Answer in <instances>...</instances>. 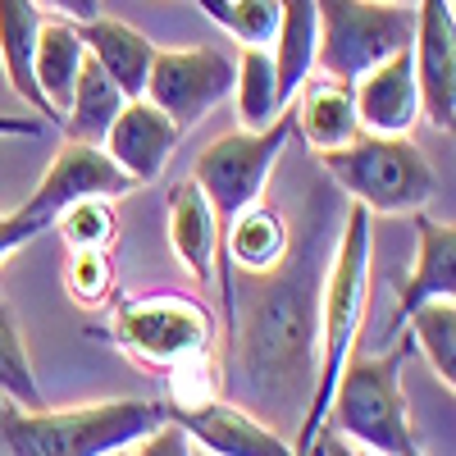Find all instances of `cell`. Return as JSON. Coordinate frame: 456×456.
Instances as JSON below:
<instances>
[{
    "instance_id": "1",
    "label": "cell",
    "mask_w": 456,
    "mask_h": 456,
    "mask_svg": "<svg viewBox=\"0 0 456 456\" xmlns=\"http://www.w3.org/2000/svg\"><path fill=\"white\" fill-rule=\"evenodd\" d=\"M274 279L256 288L238 320V342H233V374H238V402L265 420V411L274 415L279 429L283 420L301 425L315 388V365H320V292L297 265L270 270ZM292 443V438H288Z\"/></svg>"
},
{
    "instance_id": "2",
    "label": "cell",
    "mask_w": 456,
    "mask_h": 456,
    "mask_svg": "<svg viewBox=\"0 0 456 456\" xmlns=\"http://www.w3.org/2000/svg\"><path fill=\"white\" fill-rule=\"evenodd\" d=\"M365 301H370V210L352 206L342 219L338 247L329 256V274L320 288V365H315V388L306 402V415L292 434V447L306 456L324 429V415L338 388V374L356 352V333L365 324Z\"/></svg>"
},
{
    "instance_id": "3",
    "label": "cell",
    "mask_w": 456,
    "mask_h": 456,
    "mask_svg": "<svg viewBox=\"0 0 456 456\" xmlns=\"http://www.w3.org/2000/svg\"><path fill=\"white\" fill-rule=\"evenodd\" d=\"M169 420L165 402L110 397L87 406H0V452L5 456H114L156 434Z\"/></svg>"
},
{
    "instance_id": "4",
    "label": "cell",
    "mask_w": 456,
    "mask_h": 456,
    "mask_svg": "<svg viewBox=\"0 0 456 456\" xmlns=\"http://www.w3.org/2000/svg\"><path fill=\"white\" fill-rule=\"evenodd\" d=\"M402 361L406 338L393 352H352L338 374L324 434L352 443L365 456H425L402 397Z\"/></svg>"
},
{
    "instance_id": "5",
    "label": "cell",
    "mask_w": 456,
    "mask_h": 456,
    "mask_svg": "<svg viewBox=\"0 0 456 456\" xmlns=\"http://www.w3.org/2000/svg\"><path fill=\"white\" fill-rule=\"evenodd\" d=\"M320 165L329 178L352 197V206L370 215H415L434 197V165L411 137H374L361 133L356 142L320 151Z\"/></svg>"
},
{
    "instance_id": "6",
    "label": "cell",
    "mask_w": 456,
    "mask_h": 456,
    "mask_svg": "<svg viewBox=\"0 0 456 456\" xmlns=\"http://www.w3.org/2000/svg\"><path fill=\"white\" fill-rule=\"evenodd\" d=\"M315 64L333 83H356L379 60L406 51L415 37V10L402 0H315Z\"/></svg>"
},
{
    "instance_id": "7",
    "label": "cell",
    "mask_w": 456,
    "mask_h": 456,
    "mask_svg": "<svg viewBox=\"0 0 456 456\" xmlns=\"http://www.w3.org/2000/svg\"><path fill=\"white\" fill-rule=\"evenodd\" d=\"M288 137H292V110H283L279 119L270 128H260V133H247V128L242 133H224L197 156L192 183L206 192L219 228H228L247 206L260 201V192H265V183H270Z\"/></svg>"
},
{
    "instance_id": "8",
    "label": "cell",
    "mask_w": 456,
    "mask_h": 456,
    "mask_svg": "<svg viewBox=\"0 0 456 456\" xmlns=\"http://www.w3.org/2000/svg\"><path fill=\"white\" fill-rule=\"evenodd\" d=\"M110 333L124 352H133L146 365H178L187 356L210 352V311L197 297L183 292H142V297H124L119 311L110 320Z\"/></svg>"
},
{
    "instance_id": "9",
    "label": "cell",
    "mask_w": 456,
    "mask_h": 456,
    "mask_svg": "<svg viewBox=\"0 0 456 456\" xmlns=\"http://www.w3.org/2000/svg\"><path fill=\"white\" fill-rule=\"evenodd\" d=\"M228 92H233V55H224L219 46L156 51L151 60L146 101L174 119L178 133L197 128L219 101H228Z\"/></svg>"
},
{
    "instance_id": "10",
    "label": "cell",
    "mask_w": 456,
    "mask_h": 456,
    "mask_svg": "<svg viewBox=\"0 0 456 456\" xmlns=\"http://www.w3.org/2000/svg\"><path fill=\"white\" fill-rule=\"evenodd\" d=\"M128 192H137L133 178L119 174V165H114L101 146L64 137V146L55 151L46 178L37 183V192L19 206V215L28 224H37V233H46L73 201H87V197H105L110 201V197H128Z\"/></svg>"
},
{
    "instance_id": "11",
    "label": "cell",
    "mask_w": 456,
    "mask_h": 456,
    "mask_svg": "<svg viewBox=\"0 0 456 456\" xmlns=\"http://www.w3.org/2000/svg\"><path fill=\"white\" fill-rule=\"evenodd\" d=\"M411 64H415V87H420V114L434 128L452 133V119H456V14H452V0H420L415 5Z\"/></svg>"
},
{
    "instance_id": "12",
    "label": "cell",
    "mask_w": 456,
    "mask_h": 456,
    "mask_svg": "<svg viewBox=\"0 0 456 456\" xmlns=\"http://www.w3.org/2000/svg\"><path fill=\"white\" fill-rule=\"evenodd\" d=\"M165 415L210 456H301L279 429L256 420L251 411H242L228 397H215L197 411H165Z\"/></svg>"
},
{
    "instance_id": "13",
    "label": "cell",
    "mask_w": 456,
    "mask_h": 456,
    "mask_svg": "<svg viewBox=\"0 0 456 456\" xmlns=\"http://www.w3.org/2000/svg\"><path fill=\"white\" fill-rule=\"evenodd\" d=\"M352 105L361 133L374 137H406L411 124L420 119V87H415V64H411V46L393 51L388 60H379L370 73L352 83Z\"/></svg>"
},
{
    "instance_id": "14",
    "label": "cell",
    "mask_w": 456,
    "mask_h": 456,
    "mask_svg": "<svg viewBox=\"0 0 456 456\" xmlns=\"http://www.w3.org/2000/svg\"><path fill=\"white\" fill-rule=\"evenodd\" d=\"M178 137L183 133L174 128V119H165V114L142 96V101H128L119 110V119L110 124L101 151H105L114 165H119V174L133 178V187H142V183H156L160 178V169L169 165Z\"/></svg>"
},
{
    "instance_id": "15",
    "label": "cell",
    "mask_w": 456,
    "mask_h": 456,
    "mask_svg": "<svg viewBox=\"0 0 456 456\" xmlns=\"http://www.w3.org/2000/svg\"><path fill=\"white\" fill-rule=\"evenodd\" d=\"M78 37H83L87 55L96 60V69H101L128 101H142V96H146L151 60H156V46H151L146 32H137V28L124 23V19L96 14V19L78 23Z\"/></svg>"
},
{
    "instance_id": "16",
    "label": "cell",
    "mask_w": 456,
    "mask_h": 456,
    "mask_svg": "<svg viewBox=\"0 0 456 456\" xmlns=\"http://www.w3.org/2000/svg\"><path fill=\"white\" fill-rule=\"evenodd\" d=\"M415 233H420V256H415L411 279L397 288V320L393 329H402V320L411 311H420L425 301H452L456 297V228L452 219H429L425 210H415Z\"/></svg>"
},
{
    "instance_id": "17",
    "label": "cell",
    "mask_w": 456,
    "mask_h": 456,
    "mask_svg": "<svg viewBox=\"0 0 456 456\" xmlns=\"http://www.w3.org/2000/svg\"><path fill=\"white\" fill-rule=\"evenodd\" d=\"M169 242H174V256L183 260V270L192 274V283L206 288L215 279V260H219V219L192 178L174 183L169 192Z\"/></svg>"
},
{
    "instance_id": "18",
    "label": "cell",
    "mask_w": 456,
    "mask_h": 456,
    "mask_svg": "<svg viewBox=\"0 0 456 456\" xmlns=\"http://www.w3.org/2000/svg\"><path fill=\"white\" fill-rule=\"evenodd\" d=\"M292 238L274 206H247L228 228H219V256L242 274H270L288 260Z\"/></svg>"
},
{
    "instance_id": "19",
    "label": "cell",
    "mask_w": 456,
    "mask_h": 456,
    "mask_svg": "<svg viewBox=\"0 0 456 456\" xmlns=\"http://www.w3.org/2000/svg\"><path fill=\"white\" fill-rule=\"evenodd\" d=\"M42 19H46V14L37 10L32 0H0V69H5L14 96H23L37 114H46L51 124H60L55 110H51L46 96H42V87H37V73H32Z\"/></svg>"
},
{
    "instance_id": "20",
    "label": "cell",
    "mask_w": 456,
    "mask_h": 456,
    "mask_svg": "<svg viewBox=\"0 0 456 456\" xmlns=\"http://www.w3.org/2000/svg\"><path fill=\"white\" fill-rule=\"evenodd\" d=\"M301 105L292 110V128L311 142V151H338L361 137V119L352 105V83L333 78H306V87L297 92Z\"/></svg>"
},
{
    "instance_id": "21",
    "label": "cell",
    "mask_w": 456,
    "mask_h": 456,
    "mask_svg": "<svg viewBox=\"0 0 456 456\" xmlns=\"http://www.w3.org/2000/svg\"><path fill=\"white\" fill-rule=\"evenodd\" d=\"M315 42H320L315 0H279V32L270 42V60H274L283 105L306 87V78L315 73Z\"/></svg>"
},
{
    "instance_id": "22",
    "label": "cell",
    "mask_w": 456,
    "mask_h": 456,
    "mask_svg": "<svg viewBox=\"0 0 456 456\" xmlns=\"http://www.w3.org/2000/svg\"><path fill=\"white\" fill-rule=\"evenodd\" d=\"M87 60V46L78 37V23H64V19H42V32H37V87H42L46 105L55 110V119H64L73 83H78V69Z\"/></svg>"
},
{
    "instance_id": "23",
    "label": "cell",
    "mask_w": 456,
    "mask_h": 456,
    "mask_svg": "<svg viewBox=\"0 0 456 456\" xmlns=\"http://www.w3.org/2000/svg\"><path fill=\"white\" fill-rule=\"evenodd\" d=\"M128 105V96L114 87L105 73L96 69V60L87 55L83 69H78V83H73V96H69V110H64V137L69 142H87V146H101L110 124L119 119V110Z\"/></svg>"
},
{
    "instance_id": "24",
    "label": "cell",
    "mask_w": 456,
    "mask_h": 456,
    "mask_svg": "<svg viewBox=\"0 0 456 456\" xmlns=\"http://www.w3.org/2000/svg\"><path fill=\"white\" fill-rule=\"evenodd\" d=\"M233 96H238V119L247 133L270 128L279 114L288 110L279 96V78H274V60L260 46H242V55L233 60Z\"/></svg>"
},
{
    "instance_id": "25",
    "label": "cell",
    "mask_w": 456,
    "mask_h": 456,
    "mask_svg": "<svg viewBox=\"0 0 456 456\" xmlns=\"http://www.w3.org/2000/svg\"><path fill=\"white\" fill-rule=\"evenodd\" d=\"M402 324H411V342L425 352L438 384L452 393L456 388V301H425Z\"/></svg>"
},
{
    "instance_id": "26",
    "label": "cell",
    "mask_w": 456,
    "mask_h": 456,
    "mask_svg": "<svg viewBox=\"0 0 456 456\" xmlns=\"http://www.w3.org/2000/svg\"><path fill=\"white\" fill-rule=\"evenodd\" d=\"M0 397L19 411H42V388H37V374L23 347V333L10 315V306L0 301Z\"/></svg>"
},
{
    "instance_id": "27",
    "label": "cell",
    "mask_w": 456,
    "mask_h": 456,
    "mask_svg": "<svg viewBox=\"0 0 456 456\" xmlns=\"http://www.w3.org/2000/svg\"><path fill=\"white\" fill-rule=\"evenodd\" d=\"M197 5L242 46H270L279 32V0H197Z\"/></svg>"
},
{
    "instance_id": "28",
    "label": "cell",
    "mask_w": 456,
    "mask_h": 456,
    "mask_svg": "<svg viewBox=\"0 0 456 456\" xmlns=\"http://www.w3.org/2000/svg\"><path fill=\"white\" fill-rule=\"evenodd\" d=\"M55 228L64 233L69 251H110L114 238H119V219H114L105 197H87V201H73Z\"/></svg>"
},
{
    "instance_id": "29",
    "label": "cell",
    "mask_w": 456,
    "mask_h": 456,
    "mask_svg": "<svg viewBox=\"0 0 456 456\" xmlns=\"http://www.w3.org/2000/svg\"><path fill=\"white\" fill-rule=\"evenodd\" d=\"M165 384H169V402H165V411H197V406H206V402L224 397V379H219V370H215L210 352L187 356V361L169 365Z\"/></svg>"
},
{
    "instance_id": "30",
    "label": "cell",
    "mask_w": 456,
    "mask_h": 456,
    "mask_svg": "<svg viewBox=\"0 0 456 456\" xmlns=\"http://www.w3.org/2000/svg\"><path fill=\"white\" fill-rule=\"evenodd\" d=\"M64 288L78 306H101L114 292V265L110 251H69L64 265Z\"/></svg>"
},
{
    "instance_id": "31",
    "label": "cell",
    "mask_w": 456,
    "mask_h": 456,
    "mask_svg": "<svg viewBox=\"0 0 456 456\" xmlns=\"http://www.w3.org/2000/svg\"><path fill=\"white\" fill-rule=\"evenodd\" d=\"M128 456H192V438H187L174 420H165L156 434H146L142 443H133Z\"/></svg>"
},
{
    "instance_id": "32",
    "label": "cell",
    "mask_w": 456,
    "mask_h": 456,
    "mask_svg": "<svg viewBox=\"0 0 456 456\" xmlns=\"http://www.w3.org/2000/svg\"><path fill=\"white\" fill-rule=\"evenodd\" d=\"M37 238V224H28L19 210H10V215H0V260H10L19 247H28Z\"/></svg>"
},
{
    "instance_id": "33",
    "label": "cell",
    "mask_w": 456,
    "mask_h": 456,
    "mask_svg": "<svg viewBox=\"0 0 456 456\" xmlns=\"http://www.w3.org/2000/svg\"><path fill=\"white\" fill-rule=\"evenodd\" d=\"M42 14H55V19H64V23H87V19H96L101 14V0H32Z\"/></svg>"
},
{
    "instance_id": "34",
    "label": "cell",
    "mask_w": 456,
    "mask_h": 456,
    "mask_svg": "<svg viewBox=\"0 0 456 456\" xmlns=\"http://www.w3.org/2000/svg\"><path fill=\"white\" fill-rule=\"evenodd\" d=\"M306 456H365V452H356L352 443H342V438H333V434L320 429V438H315V447Z\"/></svg>"
},
{
    "instance_id": "35",
    "label": "cell",
    "mask_w": 456,
    "mask_h": 456,
    "mask_svg": "<svg viewBox=\"0 0 456 456\" xmlns=\"http://www.w3.org/2000/svg\"><path fill=\"white\" fill-rule=\"evenodd\" d=\"M42 124L37 119H14V114H0V137H37Z\"/></svg>"
},
{
    "instance_id": "36",
    "label": "cell",
    "mask_w": 456,
    "mask_h": 456,
    "mask_svg": "<svg viewBox=\"0 0 456 456\" xmlns=\"http://www.w3.org/2000/svg\"><path fill=\"white\" fill-rule=\"evenodd\" d=\"M114 456H128V452H114Z\"/></svg>"
}]
</instances>
